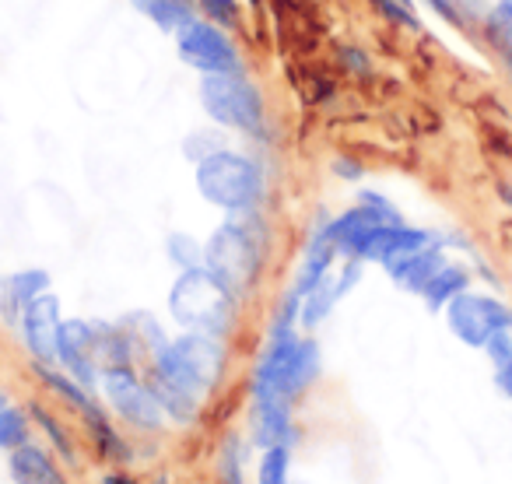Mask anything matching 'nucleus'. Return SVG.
Listing matches in <instances>:
<instances>
[{
    "instance_id": "0eeeda50",
    "label": "nucleus",
    "mask_w": 512,
    "mask_h": 484,
    "mask_svg": "<svg viewBox=\"0 0 512 484\" xmlns=\"http://www.w3.org/2000/svg\"><path fill=\"white\" fill-rule=\"evenodd\" d=\"M176 46L179 57L200 74H228V71H242L239 50H235L232 39L221 32V25L214 22H186L183 29L176 32Z\"/></svg>"
},
{
    "instance_id": "9d476101",
    "label": "nucleus",
    "mask_w": 512,
    "mask_h": 484,
    "mask_svg": "<svg viewBox=\"0 0 512 484\" xmlns=\"http://www.w3.org/2000/svg\"><path fill=\"white\" fill-rule=\"evenodd\" d=\"M57 362L67 365L78 383H92L95 379V365H99V330L92 323L81 320H67L60 327V344H57Z\"/></svg>"
},
{
    "instance_id": "b1692460",
    "label": "nucleus",
    "mask_w": 512,
    "mask_h": 484,
    "mask_svg": "<svg viewBox=\"0 0 512 484\" xmlns=\"http://www.w3.org/2000/svg\"><path fill=\"white\" fill-rule=\"evenodd\" d=\"M197 4L204 8V15L211 18L214 25H221V29H232V25L239 22L235 0H197Z\"/></svg>"
},
{
    "instance_id": "7c9ffc66",
    "label": "nucleus",
    "mask_w": 512,
    "mask_h": 484,
    "mask_svg": "<svg viewBox=\"0 0 512 484\" xmlns=\"http://www.w3.org/2000/svg\"><path fill=\"white\" fill-rule=\"evenodd\" d=\"M106 484H134V481H127V477H116L113 474V477H106Z\"/></svg>"
},
{
    "instance_id": "f257e3e1",
    "label": "nucleus",
    "mask_w": 512,
    "mask_h": 484,
    "mask_svg": "<svg viewBox=\"0 0 512 484\" xmlns=\"http://www.w3.org/2000/svg\"><path fill=\"white\" fill-rule=\"evenodd\" d=\"M221 348L211 334H186L176 344H162L155 351V390L158 404L179 421H190L197 404L221 376Z\"/></svg>"
},
{
    "instance_id": "473e14b6",
    "label": "nucleus",
    "mask_w": 512,
    "mask_h": 484,
    "mask_svg": "<svg viewBox=\"0 0 512 484\" xmlns=\"http://www.w3.org/2000/svg\"><path fill=\"white\" fill-rule=\"evenodd\" d=\"M0 404H4V400H0Z\"/></svg>"
},
{
    "instance_id": "39448f33",
    "label": "nucleus",
    "mask_w": 512,
    "mask_h": 484,
    "mask_svg": "<svg viewBox=\"0 0 512 484\" xmlns=\"http://www.w3.org/2000/svg\"><path fill=\"white\" fill-rule=\"evenodd\" d=\"M200 102H204L207 116L214 123H221V127L253 130V134L264 130V99H260L253 81L242 78V71L204 74Z\"/></svg>"
},
{
    "instance_id": "bb28decb",
    "label": "nucleus",
    "mask_w": 512,
    "mask_h": 484,
    "mask_svg": "<svg viewBox=\"0 0 512 484\" xmlns=\"http://www.w3.org/2000/svg\"><path fill=\"white\" fill-rule=\"evenodd\" d=\"M221 484H242L239 481V460H235V446L221 453Z\"/></svg>"
},
{
    "instance_id": "a878e982",
    "label": "nucleus",
    "mask_w": 512,
    "mask_h": 484,
    "mask_svg": "<svg viewBox=\"0 0 512 484\" xmlns=\"http://www.w3.org/2000/svg\"><path fill=\"white\" fill-rule=\"evenodd\" d=\"M425 4L442 18V22L453 25V29H467V25H470L467 22V8H460L456 0H425Z\"/></svg>"
},
{
    "instance_id": "cd10ccee",
    "label": "nucleus",
    "mask_w": 512,
    "mask_h": 484,
    "mask_svg": "<svg viewBox=\"0 0 512 484\" xmlns=\"http://www.w3.org/2000/svg\"><path fill=\"white\" fill-rule=\"evenodd\" d=\"M36 418L43 421V425H46V432H50L53 439H57L60 453H64V456H71V442H67V435H64V432H60V425H57V421H53V418H50V414H46V411H36Z\"/></svg>"
},
{
    "instance_id": "4be33fe9",
    "label": "nucleus",
    "mask_w": 512,
    "mask_h": 484,
    "mask_svg": "<svg viewBox=\"0 0 512 484\" xmlns=\"http://www.w3.org/2000/svg\"><path fill=\"white\" fill-rule=\"evenodd\" d=\"M169 257L176 260L183 271H193V267H200L204 253H200V246L190 239V235H172V239H169Z\"/></svg>"
},
{
    "instance_id": "a211bd4d",
    "label": "nucleus",
    "mask_w": 512,
    "mask_h": 484,
    "mask_svg": "<svg viewBox=\"0 0 512 484\" xmlns=\"http://www.w3.org/2000/svg\"><path fill=\"white\" fill-rule=\"evenodd\" d=\"M484 29H488V39L495 43V50L502 53V60H509L512 67V0H495Z\"/></svg>"
},
{
    "instance_id": "423d86ee",
    "label": "nucleus",
    "mask_w": 512,
    "mask_h": 484,
    "mask_svg": "<svg viewBox=\"0 0 512 484\" xmlns=\"http://www.w3.org/2000/svg\"><path fill=\"white\" fill-rule=\"evenodd\" d=\"M446 323H449V334L456 337L460 344L467 348L481 351L498 330H512V306L495 295H484V292H463L449 302L446 309Z\"/></svg>"
},
{
    "instance_id": "f8f14e48",
    "label": "nucleus",
    "mask_w": 512,
    "mask_h": 484,
    "mask_svg": "<svg viewBox=\"0 0 512 484\" xmlns=\"http://www.w3.org/2000/svg\"><path fill=\"white\" fill-rule=\"evenodd\" d=\"M446 264V253H442V242L435 239L432 246H425V250L411 253V257L397 260V264H390L386 271H390V278L397 281L400 288H407V292L421 295L425 292V285L435 278V271Z\"/></svg>"
},
{
    "instance_id": "dca6fc26",
    "label": "nucleus",
    "mask_w": 512,
    "mask_h": 484,
    "mask_svg": "<svg viewBox=\"0 0 512 484\" xmlns=\"http://www.w3.org/2000/svg\"><path fill=\"white\" fill-rule=\"evenodd\" d=\"M467 288H470V271L463 264H449L446 260V264L435 271V278L425 285L421 299H425V306L432 309V313H439V309H446L449 302L467 292Z\"/></svg>"
},
{
    "instance_id": "6e6552de",
    "label": "nucleus",
    "mask_w": 512,
    "mask_h": 484,
    "mask_svg": "<svg viewBox=\"0 0 512 484\" xmlns=\"http://www.w3.org/2000/svg\"><path fill=\"white\" fill-rule=\"evenodd\" d=\"M102 386H106V397L130 425L137 428H158L162 421V404H158L155 390L144 383H137V376L130 369H106L102 376Z\"/></svg>"
},
{
    "instance_id": "1a4fd4ad",
    "label": "nucleus",
    "mask_w": 512,
    "mask_h": 484,
    "mask_svg": "<svg viewBox=\"0 0 512 484\" xmlns=\"http://www.w3.org/2000/svg\"><path fill=\"white\" fill-rule=\"evenodd\" d=\"M60 299L57 295H39L22 316V330H25V344L29 351L39 358L43 365L57 362V344H60Z\"/></svg>"
},
{
    "instance_id": "5701e85b",
    "label": "nucleus",
    "mask_w": 512,
    "mask_h": 484,
    "mask_svg": "<svg viewBox=\"0 0 512 484\" xmlns=\"http://www.w3.org/2000/svg\"><path fill=\"white\" fill-rule=\"evenodd\" d=\"M88 421H92V432H95V439H99V446H102V453L106 456H127V446H123L120 439H116V432L106 425V418L99 414V407L95 411H88Z\"/></svg>"
},
{
    "instance_id": "393cba45",
    "label": "nucleus",
    "mask_w": 512,
    "mask_h": 484,
    "mask_svg": "<svg viewBox=\"0 0 512 484\" xmlns=\"http://www.w3.org/2000/svg\"><path fill=\"white\" fill-rule=\"evenodd\" d=\"M481 351L488 355V362L495 365V369H502L505 362H512V330H498Z\"/></svg>"
},
{
    "instance_id": "f3484780",
    "label": "nucleus",
    "mask_w": 512,
    "mask_h": 484,
    "mask_svg": "<svg viewBox=\"0 0 512 484\" xmlns=\"http://www.w3.org/2000/svg\"><path fill=\"white\" fill-rule=\"evenodd\" d=\"M137 11L158 25L162 32H179L186 22L197 18V4L193 0H134Z\"/></svg>"
},
{
    "instance_id": "20e7f679",
    "label": "nucleus",
    "mask_w": 512,
    "mask_h": 484,
    "mask_svg": "<svg viewBox=\"0 0 512 484\" xmlns=\"http://www.w3.org/2000/svg\"><path fill=\"white\" fill-rule=\"evenodd\" d=\"M204 264L232 295L246 292L260 271V235L242 221H228L207 242Z\"/></svg>"
},
{
    "instance_id": "9b49d317",
    "label": "nucleus",
    "mask_w": 512,
    "mask_h": 484,
    "mask_svg": "<svg viewBox=\"0 0 512 484\" xmlns=\"http://www.w3.org/2000/svg\"><path fill=\"white\" fill-rule=\"evenodd\" d=\"M432 242H435L432 232L411 228V225H404V221H400V225H379L376 232L369 235V242H365V250L358 260H376V264L390 267V264H397V260L432 246Z\"/></svg>"
},
{
    "instance_id": "ddd939ff",
    "label": "nucleus",
    "mask_w": 512,
    "mask_h": 484,
    "mask_svg": "<svg viewBox=\"0 0 512 484\" xmlns=\"http://www.w3.org/2000/svg\"><path fill=\"white\" fill-rule=\"evenodd\" d=\"M11 474H15L18 484H67L57 463L50 460V453H43L39 446H29V442L11 453Z\"/></svg>"
},
{
    "instance_id": "c756f323",
    "label": "nucleus",
    "mask_w": 512,
    "mask_h": 484,
    "mask_svg": "<svg viewBox=\"0 0 512 484\" xmlns=\"http://www.w3.org/2000/svg\"><path fill=\"white\" fill-rule=\"evenodd\" d=\"M498 197H502V204L512 211V186H498Z\"/></svg>"
},
{
    "instance_id": "412c9836",
    "label": "nucleus",
    "mask_w": 512,
    "mask_h": 484,
    "mask_svg": "<svg viewBox=\"0 0 512 484\" xmlns=\"http://www.w3.org/2000/svg\"><path fill=\"white\" fill-rule=\"evenodd\" d=\"M260 484H288V449L271 446L260 463Z\"/></svg>"
},
{
    "instance_id": "c85d7f7f",
    "label": "nucleus",
    "mask_w": 512,
    "mask_h": 484,
    "mask_svg": "<svg viewBox=\"0 0 512 484\" xmlns=\"http://www.w3.org/2000/svg\"><path fill=\"white\" fill-rule=\"evenodd\" d=\"M495 386L512 400V362H505L502 369H495Z\"/></svg>"
},
{
    "instance_id": "2f4dec72",
    "label": "nucleus",
    "mask_w": 512,
    "mask_h": 484,
    "mask_svg": "<svg viewBox=\"0 0 512 484\" xmlns=\"http://www.w3.org/2000/svg\"><path fill=\"white\" fill-rule=\"evenodd\" d=\"M456 4H460V8H474L477 0H456Z\"/></svg>"
},
{
    "instance_id": "f03ea898",
    "label": "nucleus",
    "mask_w": 512,
    "mask_h": 484,
    "mask_svg": "<svg viewBox=\"0 0 512 484\" xmlns=\"http://www.w3.org/2000/svg\"><path fill=\"white\" fill-rule=\"evenodd\" d=\"M169 309L183 327L197 334H225L232 327V292L207 267L183 271L172 285Z\"/></svg>"
},
{
    "instance_id": "aec40b11",
    "label": "nucleus",
    "mask_w": 512,
    "mask_h": 484,
    "mask_svg": "<svg viewBox=\"0 0 512 484\" xmlns=\"http://www.w3.org/2000/svg\"><path fill=\"white\" fill-rule=\"evenodd\" d=\"M372 4H376L379 15L390 18L393 25H404V29H411V32L421 29L418 15H414V0H372Z\"/></svg>"
},
{
    "instance_id": "6ab92c4d",
    "label": "nucleus",
    "mask_w": 512,
    "mask_h": 484,
    "mask_svg": "<svg viewBox=\"0 0 512 484\" xmlns=\"http://www.w3.org/2000/svg\"><path fill=\"white\" fill-rule=\"evenodd\" d=\"M25 435H29L25 414L15 411V407H8V404H0V446L4 449L25 446Z\"/></svg>"
},
{
    "instance_id": "7ed1b4c3",
    "label": "nucleus",
    "mask_w": 512,
    "mask_h": 484,
    "mask_svg": "<svg viewBox=\"0 0 512 484\" xmlns=\"http://www.w3.org/2000/svg\"><path fill=\"white\" fill-rule=\"evenodd\" d=\"M197 190L204 200L225 211H249L264 197V176L246 155L218 148L197 162Z\"/></svg>"
},
{
    "instance_id": "4468645a",
    "label": "nucleus",
    "mask_w": 512,
    "mask_h": 484,
    "mask_svg": "<svg viewBox=\"0 0 512 484\" xmlns=\"http://www.w3.org/2000/svg\"><path fill=\"white\" fill-rule=\"evenodd\" d=\"M337 242L334 235H330V228H320V232L313 235V242H309L306 250V264H302V274H299V288H295V295H306L309 288H316L323 278L330 274V267H334V257H337Z\"/></svg>"
},
{
    "instance_id": "2eb2a0df",
    "label": "nucleus",
    "mask_w": 512,
    "mask_h": 484,
    "mask_svg": "<svg viewBox=\"0 0 512 484\" xmlns=\"http://www.w3.org/2000/svg\"><path fill=\"white\" fill-rule=\"evenodd\" d=\"M46 288H50V274H46V271H18V274H11V278L4 281V299H0V302H4V313L22 320L25 309H29L39 295H46Z\"/></svg>"
}]
</instances>
